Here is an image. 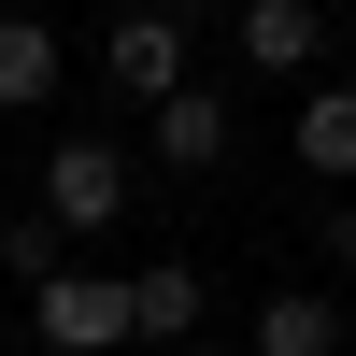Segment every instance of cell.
Wrapping results in <instances>:
<instances>
[{
	"mask_svg": "<svg viewBox=\"0 0 356 356\" xmlns=\"http://www.w3.org/2000/svg\"><path fill=\"white\" fill-rule=\"evenodd\" d=\"M57 86H72V72H57V29L43 15H0V114H43Z\"/></svg>",
	"mask_w": 356,
	"mask_h": 356,
	"instance_id": "ba28073f",
	"label": "cell"
},
{
	"mask_svg": "<svg viewBox=\"0 0 356 356\" xmlns=\"http://www.w3.org/2000/svg\"><path fill=\"white\" fill-rule=\"evenodd\" d=\"M300 171L356 186V86H300Z\"/></svg>",
	"mask_w": 356,
	"mask_h": 356,
	"instance_id": "9c48e42d",
	"label": "cell"
},
{
	"mask_svg": "<svg viewBox=\"0 0 356 356\" xmlns=\"http://www.w3.org/2000/svg\"><path fill=\"white\" fill-rule=\"evenodd\" d=\"M43 214L72 228V243H100V228L129 214V143H100V129H72V143L43 157Z\"/></svg>",
	"mask_w": 356,
	"mask_h": 356,
	"instance_id": "6da1fadb",
	"label": "cell"
},
{
	"mask_svg": "<svg viewBox=\"0 0 356 356\" xmlns=\"http://www.w3.org/2000/svg\"><path fill=\"white\" fill-rule=\"evenodd\" d=\"M228 43H243V72H314V57H328V15H314V0H243Z\"/></svg>",
	"mask_w": 356,
	"mask_h": 356,
	"instance_id": "52a82bcc",
	"label": "cell"
},
{
	"mask_svg": "<svg viewBox=\"0 0 356 356\" xmlns=\"http://www.w3.org/2000/svg\"><path fill=\"white\" fill-rule=\"evenodd\" d=\"M342 328L356 314L328 300V285H271V300L243 314V356H342Z\"/></svg>",
	"mask_w": 356,
	"mask_h": 356,
	"instance_id": "5b68a950",
	"label": "cell"
},
{
	"mask_svg": "<svg viewBox=\"0 0 356 356\" xmlns=\"http://www.w3.org/2000/svg\"><path fill=\"white\" fill-rule=\"evenodd\" d=\"M143 15H200V0H143Z\"/></svg>",
	"mask_w": 356,
	"mask_h": 356,
	"instance_id": "4fadbf2b",
	"label": "cell"
},
{
	"mask_svg": "<svg viewBox=\"0 0 356 356\" xmlns=\"http://www.w3.org/2000/svg\"><path fill=\"white\" fill-rule=\"evenodd\" d=\"M100 72H114V86H129V100H143V114H157V100H171V86H186V72H200V57H186V15H143V0H114V43H100Z\"/></svg>",
	"mask_w": 356,
	"mask_h": 356,
	"instance_id": "3957f363",
	"label": "cell"
},
{
	"mask_svg": "<svg viewBox=\"0 0 356 356\" xmlns=\"http://www.w3.org/2000/svg\"><path fill=\"white\" fill-rule=\"evenodd\" d=\"M328 257H342V271H356V200H328Z\"/></svg>",
	"mask_w": 356,
	"mask_h": 356,
	"instance_id": "8fae6325",
	"label": "cell"
},
{
	"mask_svg": "<svg viewBox=\"0 0 356 356\" xmlns=\"http://www.w3.org/2000/svg\"><path fill=\"white\" fill-rule=\"evenodd\" d=\"M200 314H214V285H200L186 271V257H143V271H129V342H200Z\"/></svg>",
	"mask_w": 356,
	"mask_h": 356,
	"instance_id": "8992f818",
	"label": "cell"
},
{
	"mask_svg": "<svg viewBox=\"0 0 356 356\" xmlns=\"http://www.w3.org/2000/svg\"><path fill=\"white\" fill-rule=\"evenodd\" d=\"M29 328H43L57 356H129V271H86L72 257V271L29 300Z\"/></svg>",
	"mask_w": 356,
	"mask_h": 356,
	"instance_id": "7a4b0ae2",
	"label": "cell"
},
{
	"mask_svg": "<svg viewBox=\"0 0 356 356\" xmlns=\"http://www.w3.org/2000/svg\"><path fill=\"white\" fill-rule=\"evenodd\" d=\"M228 129H243V114H228V86H200V72L171 86L157 114H143V143H157V171H214V157H228Z\"/></svg>",
	"mask_w": 356,
	"mask_h": 356,
	"instance_id": "277c9868",
	"label": "cell"
},
{
	"mask_svg": "<svg viewBox=\"0 0 356 356\" xmlns=\"http://www.w3.org/2000/svg\"><path fill=\"white\" fill-rule=\"evenodd\" d=\"M0 271H15V285H29V300H43V285H57V271H72V228H57V214H43V200H15V214H0Z\"/></svg>",
	"mask_w": 356,
	"mask_h": 356,
	"instance_id": "30bf717a",
	"label": "cell"
},
{
	"mask_svg": "<svg viewBox=\"0 0 356 356\" xmlns=\"http://www.w3.org/2000/svg\"><path fill=\"white\" fill-rule=\"evenodd\" d=\"M171 356H243V342H171Z\"/></svg>",
	"mask_w": 356,
	"mask_h": 356,
	"instance_id": "7c38bea8",
	"label": "cell"
}]
</instances>
